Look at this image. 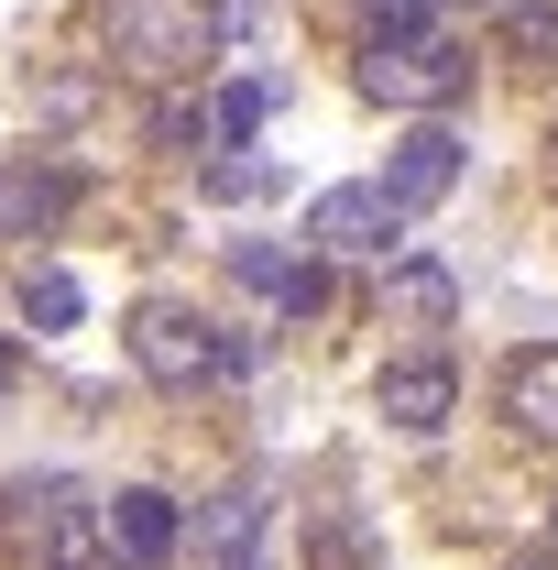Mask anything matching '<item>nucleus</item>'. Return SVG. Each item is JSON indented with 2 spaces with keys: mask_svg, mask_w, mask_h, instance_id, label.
Returning <instances> with one entry per match:
<instances>
[{
  "mask_svg": "<svg viewBox=\"0 0 558 570\" xmlns=\"http://www.w3.org/2000/svg\"><path fill=\"white\" fill-rule=\"evenodd\" d=\"M460 88H471L460 33H449L427 0H395V11L372 22V45H361V99H383V110H449Z\"/></svg>",
  "mask_w": 558,
  "mask_h": 570,
  "instance_id": "f257e3e1",
  "label": "nucleus"
},
{
  "mask_svg": "<svg viewBox=\"0 0 558 570\" xmlns=\"http://www.w3.org/2000/svg\"><path fill=\"white\" fill-rule=\"evenodd\" d=\"M99 33L132 77H187L219 56V0H99Z\"/></svg>",
  "mask_w": 558,
  "mask_h": 570,
  "instance_id": "f03ea898",
  "label": "nucleus"
},
{
  "mask_svg": "<svg viewBox=\"0 0 558 570\" xmlns=\"http://www.w3.org/2000/svg\"><path fill=\"white\" fill-rule=\"evenodd\" d=\"M22 560L33 570H110V549H99V504L77 494L67 472H44V483H22Z\"/></svg>",
  "mask_w": 558,
  "mask_h": 570,
  "instance_id": "7ed1b4c3",
  "label": "nucleus"
},
{
  "mask_svg": "<svg viewBox=\"0 0 558 570\" xmlns=\"http://www.w3.org/2000/svg\"><path fill=\"white\" fill-rule=\"evenodd\" d=\"M406 219L417 209H406L383 176H350V187H318V198H307V242H318V253H372V264H383V253L406 242Z\"/></svg>",
  "mask_w": 558,
  "mask_h": 570,
  "instance_id": "20e7f679",
  "label": "nucleus"
},
{
  "mask_svg": "<svg viewBox=\"0 0 558 570\" xmlns=\"http://www.w3.org/2000/svg\"><path fill=\"white\" fill-rule=\"evenodd\" d=\"M99 549H110V570H165L176 549H187V515H176V494H153V483L99 494Z\"/></svg>",
  "mask_w": 558,
  "mask_h": 570,
  "instance_id": "39448f33",
  "label": "nucleus"
},
{
  "mask_svg": "<svg viewBox=\"0 0 558 570\" xmlns=\"http://www.w3.org/2000/svg\"><path fill=\"white\" fill-rule=\"evenodd\" d=\"M132 362L153 373V384H209V373H219V330L198 318V307L153 296V307L132 318Z\"/></svg>",
  "mask_w": 558,
  "mask_h": 570,
  "instance_id": "423d86ee",
  "label": "nucleus"
},
{
  "mask_svg": "<svg viewBox=\"0 0 558 570\" xmlns=\"http://www.w3.org/2000/svg\"><path fill=\"white\" fill-rule=\"evenodd\" d=\"M263 527H275V483L263 472H241V483H219L198 515H187V538L209 549L219 570H241V560H263Z\"/></svg>",
  "mask_w": 558,
  "mask_h": 570,
  "instance_id": "0eeeda50",
  "label": "nucleus"
},
{
  "mask_svg": "<svg viewBox=\"0 0 558 570\" xmlns=\"http://www.w3.org/2000/svg\"><path fill=\"white\" fill-rule=\"evenodd\" d=\"M372 406L406 428V439H438V428H449V406H460V373H449V352L383 362V373H372Z\"/></svg>",
  "mask_w": 558,
  "mask_h": 570,
  "instance_id": "6e6552de",
  "label": "nucleus"
},
{
  "mask_svg": "<svg viewBox=\"0 0 558 570\" xmlns=\"http://www.w3.org/2000/svg\"><path fill=\"white\" fill-rule=\"evenodd\" d=\"M383 187H395L406 209H438V198L460 187V132H449V121H417V132L395 142V165H383Z\"/></svg>",
  "mask_w": 558,
  "mask_h": 570,
  "instance_id": "1a4fd4ad",
  "label": "nucleus"
},
{
  "mask_svg": "<svg viewBox=\"0 0 558 570\" xmlns=\"http://www.w3.org/2000/svg\"><path fill=\"white\" fill-rule=\"evenodd\" d=\"M230 275L252 285V296H275V307H285V330L329 307V275H318V264H296V253H275V242H230Z\"/></svg>",
  "mask_w": 558,
  "mask_h": 570,
  "instance_id": "9d476101",
  "label": "nucleus"
},
{
  "mask_svg": "<svg viewBox=\"0 0 558 570\" xmlns=\"http://www.w3.org/2000/svg\"><path fill=\"white\" fill-rule=\"evenodd\" d=\"M285 77H219L209 88V154H252V132L275 121Z\"/></svg>",
  "mask_w": 558,
  "mask_h": 570,
  "instance_id": "9b49d317",
  "label": "nucleus"
},
{
  "mask_svg": "<svg viewBox=\"0 0 558 570\" xmlns=\"http://www.w3.org/2000/svg\"><path fill=\"white\" fill-rule=\"evenodd\" d=\"M504 417L526 428V439H558V341L504 362Z\"/></svg>",
  "mask_w": 558,
  "mask_h": 570,
  "instance_id": "f8f14e48",
  "label": "nucleus"
},
{
  "mask_svg": "<svg viewBox=\"0 0 558 570\" xmlns=\"http://www.w3.org/2000/svg\"><path fill=\"white\" fill-rule=\"evenodd\" d=\"M67 176L56 165H0V242H22V230H56L67 219Z\"/></svg>",
  "mask_w": 558,
  "mask_h": 570,
  "instance_id": "ddd939ff",
  "label": "nucleus"
},
{
  "mask_svg": "<svg viewBox=\"0 0 558 570\" xmlns=\"http://www.w3.org/2000/svg\"><path fill=\"white\" fill-rule=\"evenodd\" d=\"M383 318H406V330H449V318H460L449 264H395V275H383Z\"/></svg>",
  "mask_w": 558,
  "mask_h": 570,
  "instance_id": "4468645a",
  "label": "nucleus"
},
{
  "mask_svg": "<svg viewBox=\"0 0 558 570\" xmlns=\"http://www.w3.org/2000/svg\"><path fill=\"white\" fill-rule=\"evenodd\" d=\"M22 318H33L44 341H56V330H77V318H88V285H77L67 264H44V275H22Z\"/></svg>",
  "mask_w": 558,
  "mask_h": 570,
  "instance_id": "2eb2a0df",
  "label": "nucleus"
},
{
  "mask_svg": "<svg viewBox=\"0 0 558 570\" xmlns=\"http://www.w3.org/2000/svg\"><path fill=\"white\" fill-rule=\"evenodd\" d=\"M492 45H504V56H558V11H537V0H526V11H504V22H492Z\"/></svg>",
  "mask_w": 558,
  "mask_h": 570,
  "instance_id": "dca6fc26",
  "label": "nucleus"
},
{
  "mask_svg": "<svg viewBox=\"0 0 558 570\" xmlns=\"http://www.w3.org/2000/svg\"><path fill=\"white\" fill-rule=\"evenodd\" d=\"M275 187V165H252V154H219L209 165V198H263Z\"/></svg>",
  "mask_w": 558,
  "mask_h": 570,
  "instance_id": "f3484780",
  "label": "nucleus"
},
{
  "mask_svg": "<svg viewBox=\"0 0 558 570\" xmlns=\"http://www.w3.org/2000/svg\"><path fill=\"white\" fill-rule=\"evenodd\" d=\"M11 373H22V352H11V341H0V384H11Z\"/></svg>",
  "mask_w": 558,
  "mask_h": 570,
  "instance_id": "a211bd4d",
  "label": "nucleus"
},
{
  "mask_svg": "<svg viewBox=\"0 0 558 570\" xmlns=\"http://www.w3.org/2000/svg\"><path fill=\"white\" fill-rule=\"evenodd\" d=\"M241 570H263V560H241Z\"/></svg>",
  "mask_w": 558,
  "mask_h": 570,
  "instance_id": "6ab92c4d",
  "label": "nucleus"
},
{
  "mask_svg": "<svg viewBox=\"0 0 558 570\" xmlns=\"http://www.w3.org/2000/svg\"><path fill=\"white\" fill-rule=\"evenodd\" d=\"M548 154H558V132H548Z\"/></svg>",
  "mask_w": 558,
  "mask_h": 570,
  "instance_id": "aec40b11",
  "label": "nucleus"
}]
</instances>
